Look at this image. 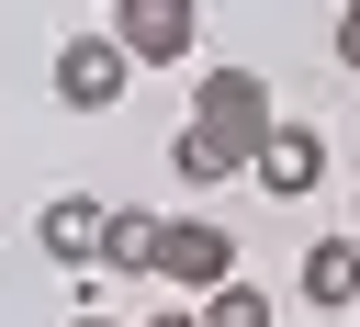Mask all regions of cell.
<instances>
[{
	"label": "cell",
	"instance_id": "4fadbf2b",
	"mask_svg": "<svg viewBox=\"0 0 360 327\" xmlns=\"http://www.w3.org/2000/svg\"><path fill=\"white\" fill-rule=\"evenodd\" d=\"M68 327H112V316H68Z\"/></svg>",
	"mask_w": 360,
	"mask_h": 327
},
{
	"label": "cell",
	"instance_id": "ba28073f",
	"mask_svg": "<svg viewBox=\"0 0 360 327\" xmlns=\"http://www.w3.org/2000/svg\"><path fill=\"white\" fill-rule=\"evenodd\" d=\"M34 248H45V259H68V271H79V259H90V248H101V203H90V192H56V203H45V214H34Z\"/></svg>",
	"mask_w": 360,
	"mask_h": 327
},
{
	"label": "cell",
	"instance_id": "9a60e30c",
	"mask_svg": "<svg viewBox=\"0 0 360 327\" xmlns=\"http://www.w3.org/2000/svg\"><path fill=\"white\" fill-rule=\"evenodd\" d=\"M349 214H360V203H349Z\"/></svg>",
	"mask_w": 360,
	"mask_h": 327
},
{
	"label": "cell",
	"instance_id": "277c9868",
	"mask_svg": "<svg viewBox=\"0 0 360 327\" xmlns=\"http://www.w3.org/2000/svg\"><path fill=\"white\" fill-rule=\"evenodd\" d=\"M124 90H135V56H124L112 34H68V45H56V101H68V113H112Z\"/></svg>",
	"mask_w": 360,
	"mask_h": 327
},
{
	"label": "cell",
	"instance_id": "5bb4252c",
	"mask_svg": "<svg viewBox=\"0 0 360 327\" xmlns=\"http://www.w3.org/2000/svg\"><path fill=\"white\" fill-rule=\"evenodd\" d=\"M338 11H349V23H360V0H338Z\"/></svg>",
	"mask_w": 360,
	"mask_h": 327
},
{
	"label": "cell",
	"instance_id": "8fae6325",
	"mask_svg": "<svg viewBox=\"0 0 360 327\" xmlns=\"http://www.w3.org/2000/svg\"><path fill=\"white\" fill-rule=\"evenodd\" d=\"M338 68L360 79V23H349V11H338Z\"/></svg>",
	"mask_w": 360,
	"mask_h": 327
},
{
	"label": "cell",
	"instance_id": "3957f363",
	"mask_svg": "<svg viewBox=\"0 0 360 327\" xmlns=\"http://www.w3.org/2000/svg\"><path fill=\"white\" fill-rule=\"evenodd\" d=\"M135 68H180L191 56V34H202V0H112V23H101Z\"/></svg>",
	"mask_w": 360,
	"mask_h": 327
},
{
	"label": "cell",
	"instance_id": "30bf717a",
	"mask_svg": "<svg viewBox=\"0 0 360 327\" xmlns=\"http://www.w3.org/2000/svg\"><path fill=\"white\" fill-rule=\"evenodd\" d=\"M191 316H202V327H270V293H248V282L225 271V282H214V293H202Z\"/></svg>",
	"mask_w": 360,
	"mask_h": 327
},
{
	"label": "cell",
	"instance_id": "8992f818",
	"mask_svg": "<svg viewBox=\"0 0 360 327\" xmlns=\"http://www.w3.org/2000/svg\"><path fill=\"white\" fill-rule=\"evenodd\" d=\"M101 271H124V282H146L158 271V214L146 203H101V248H90Z\"/></svg>",
	"mask_w": 360,
	"mask_h": 327
},
{
	"label": "cell",
	"instance_id": "6da1fadb",
	"mask_svg": "<svg viewBox=\"0 0 360 327\" xmlns=\"http://www.w3.org/2000/svg\"><path fill=\"white\" fill-rule=\"evenodd\" d=\"M191 124H202V135H225V147H236V169H248V147L270 135V79H259V68H202Z\"/></svg>",
	"mask_w": 360,
	"mask_h": 327
},
{
	"label": "cell",
	"instance_id": "9c48e42d",
	"mask_svg": "<svg viewBox=\"0 0 360 327\" xmlns=\"http://www.w3.org/2000/svg\"><path fill=\"white\" fill-rule=\"evenodd\" d=\"M169 169H180L191 192H214V180H236V147H225V135H202V124H180V147H169Z\"/></svg>",
	"mask_w": 360,
	"mask_h": 327
},
{
	"label": "cell",
	"instance_id": "5b68a950",
	"mask_svg": "<svg viewBox=\"0 0 360 327\" xmlns=\"http://www.w3.org/2000/svg\"><path fill=\"white\" fill-rule=\"evenodd\" d=\"M236 271V237L214 226V214H158V282H180V293H214Z\"/></svg>",
	"mask_w": 360,
	"mask_h": 327
},
{
	"label": "cell",
	"instance_id": "52a82bcc",
	"mask_svg": "<svg viewBox=\"0 0 360 327\" xmlns=\"http://www.w3.org/2000/svg\"><path fill=\"white\" fill-rule=\"evenodd\" d=\"M304 304L315 316H349L360 304V237H315L304 248Z\"/></svg>",
	"mask_w": 360,
	"mask_h": 327
},
{
	"label": "cell",
	"instance_id": "7a4b0ae2",
	"mask_svg": "<svg viewBox=\"0 0 360 327\" xmlns=\"http://www.w3.org/2000/svg\"><path fill=\"white\" fill-rule=\"evenodd\" d=\"M248 180H259L270 203H304V192L326 180V135H315L304 113H270V135L248 147Z\"/></svg>",
	"mask_w": 360,
	"mask_h": 327
},
{
	"label": "cell",
	"instance_id": "7c38bea8",
	"mask_svg": "<svg viewBox=\"0 0 360 327\" xmlns=\"http://www.w3.org/2000/svg\"><path fill=\"white\" fill-rule=\"evenodd\" d=\"M135 327H202V316H191V304H158V316H135Z\"/></svg>",
	"mask_w": 360,
	"mask_h": 327
}]
</instances>
